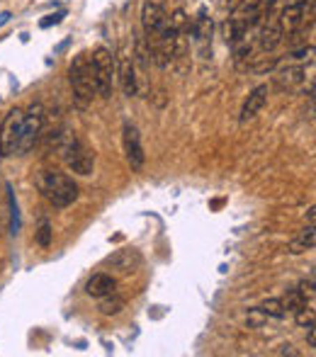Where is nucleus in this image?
Listing matches in <instances>:
<instances>
[{"label": "nucleus", "instance_id": "nucleus-20", "mask_svg": "<svg viewBox=\"0 0 316 357\" xmlns=\"http://www.w3.org/2000/svg\"><path fill=\"white\" fill-rule=\"evenodd\" d=\"M280 81L287 83V88H294L304 81V68L297 66V68H287L285 73H280Z\"/></svg>", "mask_w": 316, "mask_h": 357}, {"label": "nucleus", "instance_id": "nucleus-26", "mask_svg": "<svg viewBox=\"0 0 316 357\" xmlns=\"http://www.w3.org/2000/svg\"><path fill=\"white\" fill-rule=\"evenodd\" d=\"M246 321H248V326H253V328H258L260 324L265 321V316H263V311L255 306V309H251L248 311V316H246Z\"/></svg>", "mask_w": 316, "mask_h": 357}, {"label": "nucleus", "instance_id": "nucleus-31", "mask_svg": "<svg viewBox=\"0 0 316 357\" xmlns=\"http://www.w3.org/2000/svg\"><path fill=\"white\" fill-rule=\"evenodd\" d=\"M10 17H13L10 13H3V15H0V27H3V24H8V19H10Z\"/></svg>", "mask_w": 316, "mask_h": 357}, {"label": "nucleus", "instance_id": "nucleus-24", "mask_svg": "<svg viewBox=\"0 0 316 357\" xmlns=\"http://www.w3.org/2000/svg\"><path fill=\"white\" fill-rule=\"evenodd\" d=\"M149 56L151 51H146V39H136V61L141 66H149Z\"/></svg>", "mask_w": 316, "mask_h": 357}, {"label": "nucleus", "instance_id": "nucleus-12", "mask_svg": "<svg viewBox=\"0 0 316 357\" xmlns=\"http://www.w3.org/2000/svg\"><path fill=\"white\" fill-rule=\"evenodd\" d=\"M283 39H285V34H283V29H280V22L275 19V15L268 19H263V29H260V39H258L260 49H263L265 54L275 51V49L283 44Z\"/></svg>", "mask_w": 316, "mask_h": 357}, {"label": "nucleus", "instance_id": "nucleus-21", "mask_svg": "<svg viewBox=\"0 0 316 357\" xmlns=\"http://www.w3.org/2000/svg\"><path fill=\"white\" fill-rule=\"evenodd\" d=\"M8 202H10V229L13 234L19 231V214H17V202H15V195H13V187L8 185Z\"/></svg>", "mask_w": 316, "mask_h": 357}, {"label": "nucleus", "instance_id": "nucleus-4", "mask_svg": "<svg viewBox=\"0 0 316 357\" xmlns=\"http://www.w3.org/2000/svg\"><path fill=\"white\" fill-rule=\"evenodd\" d=\"M90 58V76H93V86H95V93L100 97H112V90H115V78H117V61L112 56L110 49L97 47L93 51Z\"/></svg>", "mask_w": 316, "mask_h": 357}, {"label": "nucleus", "instance_id": "nucleus-28", "mask_svg": "<svg viewBox=\"0 0 316 357\" xmlns=\"http://www.w3.org/2000/svg\"><path fill=\"white\" fill-rule=\"evenodd\" d=\"M61 19H63V13H56V15H49V17L42 19L39 24H42V27H52V24H58Z\"/></svg>", "mask_w": 316, "mask_h": 357}, {"label": "nucleus", "instance_id": "nucleus-1", "mask_svg": "<svg viewBox=\"0 0 316 357\" xmlns=\"http://www.w3.org/2000/svg\"><path fill=\"white\" fill-rule=\"evenodd\" d=\"M34 185L42 192V197L56 209H66L73 202L78 200V185L71 175L61 170H54V168H44L34 175Z\"/></svg>", "mask_w": 316, "mask_h": 357}, {"label": "nucleus", "instance_id": "nucleus-25", "mask_svg": "<svg viewBox=\"0 0 316 357\" xmlns=\"http://www.w3.org/2000/svg\"><path fill=\"white\" fill-rule=\"evenodd\" d=\"M299 292L304 294V299L312 301V304H314V296H316V292H314V277H309V280H302V285H299Z\"/></svg>", "mask_w": 316, "mask_h": 357}, {"label": "nucleus", "instance_id": "nucleus-23", "mask_svg": "<svg viewBox=\"0 0 316 357\" xmlns=\"http://www.w3.org/2000/svg\"><path fill=\"white\" fill-rule=\"evenodd\" d=\"M52 236H54L52 224H49V221H42V226H39V231H37V243L42 248H49L52 246Z\"/></svg>", "mask_w": 316, "mask_h": 357}, {"label": "nucleus", "instance_id": "nucleus-16", "mask_svg": "<svg viewBox=\"0 0 316 357\" xmlns=\"http://www.w3.org/2000/svg\"><path fill=\"white\" fill-rule=\"evenodd\" d=\"M190 32H192V39H195V42H207V39L212 37V17L207 15L205 8H200L197 17L192 19Z\"/></svg>", "mask_w": 316, "mask_h": 357}, {"label": "nucleus", "instance_id": "nucleus-32", "mask_svg": "<svg viewBox=\"0 0 316 357\" xmlns=\"http://www.w3.org/2000/svg\"><path fill=\"white\" fill-rule=\"evenodd\" d=\"M314 207H312V209H309V214H307V219H309V224H314Z\"/></svg>", "mask_w": 316, "mask_h": 357}, {"label": "nucleus", "instance_id": "nucleus-29", "mask_svg": "<svg viewBox=\"0 0 316 357\" xmlns=\"http://www.w3.org/2000/svg\"><path fill=\"white\" fill-rule=\"evenodd\" d=\"M278 355H292V357H297L299 353L292 348V345H280V350H278Z\"/></svg>", "mask_w": 316, "mask_h": 357}, {"label": "nucleus", "instance_id": "nucleus-8", "mask_svg": "<svg viewBox=\"0 0 316 357\" xmlns=\"http://www.w3.org/2000/svg\"><path fill=\"white\" fill-rule=\"evenodd\" d=\"M122 143H125V153H127V163L132 166V170L139 173L146 166V153L141 146V136L139 129L134 124H125V132H122Z\"/></svg>", "mask_w": 316, "mask_h": 357}, {"label": "nucleus", "instance_id": "nucleus-11", "mask_svg": "<svg viewBox=\"0 0 316 357\" xmlns=\"http://www.w3.org/2000/svg\"><path fill=\"white\" fill-rule=\"evenodd\" d=\"M268 95H270L268 86H258V88H253V90H251V95L246 97L244 107H241L239 122H241V124H246V122H251V119L258 117V115H260V110H263V107H265V102H268Z\"/></svg>", "mask_w": 316, "mask_h": 357}, {"label": "nucleus", "instance_id": "nucleus-10", "mask_svg": "<svg viewBox=\"0 0 316 357\" xmlns=\"http://www.w3.org/2000/svg\"><path fill=\"white\" fill-rule=\"evenodd\" d=\"M141 262H144L141 251H136V248H120V251H115L110 257H107L105 265L112 267V270H117V272H125V275H129V272H134Z\"/></svg>", "mask_w": 316, "mask_h": 357}, {"label": "nucleus", "instance_id": "nucleus-7", "mask_svg": "<svg viewBox=\"0 0 316 357\" xmlns=\"http://www.w3.org/2000/svg\"><path fill=\"white\" fill-rule=\"evenodd\" d=\"M22 119H24V110H19V107L8 112L3 127H0V156H15L19 134H22Z\"/></svg>", "mask_w": 316, "mask_h": 357}, {"label": "nucleus", "instance_id": "nucleus-6", "mask_svg": "<svg viewBox=\"0 0 316 357\" xmlns=\"http://www.w3.org/2000/svg\"><path fill=\"white\" fill-rule=\"evenodd\" d=\"M168 24V13L163 8V3L158 0H144L141 5V27H144V37L149 44H154L161 32Z\"/></svg>", "mask_w": 316, "mask_h": 357}, {"label": "nucleus", "instance_id": "nucleus-3", "mask_svg": "<svg viewBox=\"0 0 316 357\" xmlns=\"http://www.w3.org/2000/svg\"><path fill=\"white\" fill-rule=\"evenodd\" d=\"M68 83H71L73 90V102L81 110H88L93 97H95V86H93L90 76V58L86 54H78L71 61V66H68Z\"/></svg>", "mask_w": 316, "mask_h": 357}, {"label": "nucleus", "instance_id": "nucleus-18", "mask_svg": "<svg viewBox=\"0 0 316 357\" xmlns=\"http://www.w3.org/2000/svg\"><path fill=\"white\" fill-rule=\"evenodd\" d=\"M258 309L263 311L265 319H275V321L287 319V309H285L283 299H278V296H270V299H265Z\"/></svg>", "mask_w": 316, "mask_h": 357}, {"label": "nucleus", "instance_id": "nucleus-19", "mask_svg": "<svg viewBox=\"0 0 316 357\" xmlns=\"http://www.w3.org/2000/svg\"><path fill=\"white\" fill-rule=\"evenodd\" d=\"M283 304H285V309H287V314H297L299 309H304V306L312 304V301L304 299V294L299 292V287H297V289H290L287 292V296L283 299Z\"/></svg>", "mask_w": 316, "mask_h": 357}, {"label": "nucleus", "instance_id": "nucleus-17", "mask_svg": "<svg viewBox=\"0 0 316 357\" xmlns=\"http://www.w3.org/2000/svg\"><path fill=\"white\" fill-rule=\"evenodd\" d=\"M125 306H127V301L122 299L117 292H112V294H107V296H100V314L102 316H117V314H122L125 311Z\"/></svg>", "mask_w": 316, "mask_h": 357}, {"label": "nucleus", "instance_id": "nucleus-22", "mask_svg": "<svg viewBox=\"0 0 316 357\" xmlns=\"http://www.w3.org/2000/svg\"><path fill=\"white\" fill-rule=\"evenodd\" d=\"M294 321H297L302 328H307V326H314V304H307L304 309H299L297 314H292Z\"/></svg>", "mask_w": 316, "mask_h": 357}, {"label": "nucleus", "instance_id": "nucleus-15", "mask_svg": "<svg viewBox=\"0 0 316 357\" xmlns=\"http://www.w3.org/2000/svg\"><path fill=\"white\" fill-rule=\"evenodd\" d=\"M314 246H316V229H314V224H309L290 241L287 251L292 253V255H302V253H307V251H314Z\"/></svg>", "mask_w": 316, "mask_h": 357}, {"label": "nucleus", "instance_id": "nucleus-9", "mask_svg": "<svg viewBox=\"0 0 316 357\" xmlns=\"http://www.w3.org/2000/svg\"><path fill=\"white\" fill-rule=\"evenodd\" d=\"M304 17H307V0H292V3L285 5L283 13H280V17H278L283 34H287V39L294 37L297 29L302 27Z\"/></svg>", "mask_w": 316, "mask_h": 357}, {"label": "nucleus", "instance_id": "nucleus-2", "mask_svg": "<svg viewBox=\"0 0 316 357\" xmlns=\"http://www.w3.org/2000/svg\"><path fill=\"white\" fill-rule=\"evenodd\" d=\"M52 143L58 151V156L63 158L68 170H73L76 175H90L95 168V153L88 148V143L76 132H56L52 136Z\"/></svg>", "mask_w": 316, "mask_h": 357}, {"label": "nucleus", "instance_id": "nucleus-13", "mask_svg": "<svg viewBox=\"0 0 316 357\" xmlns=\"http://www.w3.org/2000/svg\"><path fill=\"white\" fill-rule=\"evenodd\" d=\"M117 81H120V88L127 97L136 95V90H139L136 71H134V63H132L127 56H120V63H117Z\"/></svg>", "mask_w": 316, "mask_h": 357}, {"label": "nucleus", "instance_id": "nucleus-27", "mask_svg": "<svg viewBox=\"0 0 316 357\" xmlns=\"http://www.w3.org/2000/svg\"><path fill=\"white\" fill-rule=\"evenodd\" d=\"M248 3L251 0H226V10H229V13H239V10H244Z\"/></svg>", "mask_w": 316, "mask_h": 357}, {"label": "nucleus", "instance_id": "nucleus-30", "mask_svg": "<svg viewBox=\"0 0 316 357\" xmlns=\"http://www.w3.org/2000/svg\"><path fill=\"white\" fill-rule=\"evenodd\" d=\"M307 340H309V348H314V343H316V331H314V326H307Z\"/></svg>", "mask_w": 316, "mask_h": 357}, {"label": "nucleus", "instance_id": "nucleus-5", "mask_svg": "<svg viewBox=\"0 0 316 357\" xmlns=\"http://www.w3.org/2000/svg\"><path fill=\"white\" fill-rule=\"evenodd\" d=\"M44 107L39 102H34L27 112H24V119H22V134H19V141H17V148H15V156H24L27 151H32L34 143L39 141L42 136V129H44Z\"/></svg>", "mask_w": 316, "mask_h": 357}, {"label": "nucleus", "instance_id": "nucleus-14", "mask_svg": "<svg viewBox=\"0 0 316 357\" xmlns=\"http://www.w3.org/2000/svg\"><path fill=\"white\" fill-rule=\"evenodd\" d=\"M86 292L90 296H95V299H100V296H107V294H112V292H117V280L112 275H107V272H97V275H93L90 280L86 282Z\"/></svg>", "mask_w": 316, "mask_h": 357}]
</instances>
